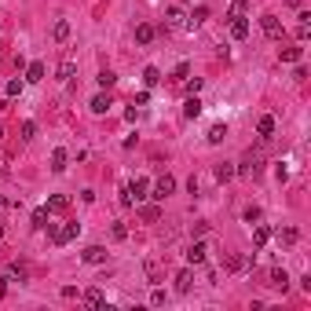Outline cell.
<instances>
[{
    "mask_svg": "<svg viewBox=\"0 0 311 311\" xmlns=\"http://www.w3.org/2000/svg\"><path fill=\"white\" fill-rule=\"evenodd\" d=\"M169 194H176V180H172L169 172H165L161 180L154 183V194H150V198H157V202H165V198H169Z\"/></svg>",
    "mask_w": 311,
    "mask_h": 311,
    "instance_id": "cell-1",
    "label": "cell"
},
{
    "mask_svg": "<svg viewBox=\"0 0 311 311\" xmlns=\"http://www.w3.org/2000/svg\"><path fill=\"white\" fill-rule=\"evenodd\" d=\"M74 74H77V55L66 51L62 62H59V81H74Z\"/></svg>",
    "mask_w": 311,
    "mask_h": 311,
    "instance_id": "cell-2",
    "label": "cell"
},
{
    "mask_svg": "<svg viewBox=\"0 0 311 311\" xmlns=\"http://www.w3.org/2000/svg\"><path fill=\"white\" fill-rule=\"evenodd\" d=\"M77 234H81V223H66V227H62V231H55L51 238H55V246H66V242H74Z\"/></svg>",
    "mask_w": 311,
    "mask_h": 311,
    "instance_id": "cell-3",
    "label": "cell"
},
{
    "mask_svg": "<svg viewBox=\"0 0 311 311\" xmlns=\"http://www.w3.org/2000/svg\"><path fill=\"white\" fill-rule=\"evenodd\" d=\"M124 190H128L132 202H143V198H147V190H150V183H147V180H132Z\"/></svg>",
    "mask_w": 311,
    "mask_h": 311,
    "instance_id": "cell-4",
    "label": "cell"
},
{
    "mask_svg": "<svg viewBox=\"0 0 311 311\" xmlns=\"http://www.w3.org/2000/svg\"><path fill=\"white\" fill-rule=\"evenodd\" d=\"M81 260L84 264H107V249H103V246H88L81 253Z\"/></svg>",
    "mask_w": 311,
    "mask_h": 311,
    "instance_id": "cell-5",
    "label": "cell"
},
{
    "mask_svg": "<svg viewBox=\"0 0 311 311\" xmlns=\"http://www.w3.org/2000/svg\"><path fill=\"white\" fill-rule=\"evenodd\" d=\"M260 26H264V33H267V37H275V41L282 37V22H279L275 15H264V18H260Z\"/></svg>",
    "mask_w": 311,
    "mask_h": 311,
    "instance_id": "cell-6",
    "label": "cell"
},
{
    "mask_svg": "<svg viewBox=\"0 0 311 311\" xmlns=\"http://www.w3.org/2000/svg\"><path fill=\"white\" fill-rule=\"evenodd\" d=\"M205 256H209V246H205V242H194V246L187 249V260L190 264H205Z\"/></svg>",
    "mask_w": 311,
    "mask_h": 311,
    "instance_id": "cell-7",
    "label": "cell"
},
{
    "mask_svg": "<svg viewBox=\"0 0 311 311\" xmlns=\"http://www.w3.org/2000/svg\"><path fill=\"white\" fill-rule=\"evenodd\" d=\"M66 161H70V154H66L62 147L51 150V172H66Z\"/></svg>",
    "mask_w": 311,
    "mask_h": 311,
    "instance_id": "cell-8",
    "label": "cell"
},
{
    "mask_svg": "<svg viewBox=\"0 0 311 311\" xmlns=\"http://www.w3.org/2000/svg\"><path fill=\"white\" fill-rule=\"evenodd\" d=\"M231 37H234V41H246L249 37V22L246 18H231Z\"/></svg>",
    "mask_w": 311,
    "mask_h": 311,
    "instance_id": "cell-9",
    "label": "cell"
},
{
    "mask_svg": "<svg viewBox=\"0 0 311 311\" xmlns=\"http://www.w3.org/2000/svg\"><path fill=\"white\" fill-rule=\"evenodd\" d=\"M256 132H260V140H271V136H275V117L264 114V117H260V124H256Z\"/></svg>",
    "mask_w": 311,
    "mask_h": 311,
    "instance_id": "cell-10",
    "label": "cell"
},
{
    "mask_svg": "<svg viewBox=\"0 0 311 311\" xmlns=\"http://www.w3.org/2000/svg\"><path fill=\"white\" fill-rule=\"evenodd\" d=\"M154 26H150V22H140V26H136V41H140V44H150V41H154Z\"/></svg>",
    "mask_w": 311,
    "mask_h": 311,
    "instance_id": "cell-11",
    "label": "cell"
},
{
    "mask_svg": "<svg viewBox=\"0 0 311 311\" xmlns=\"http://www.w3.org/2000/svg\"><path fill=\"white\" fill-rule=\"evenodd\" d=\"M190 282H194V275H190V271L183 267L180 275H176V293H190Z\"/></svg>",
    "mask_w": 311,
    "mask_h": 311,
    "instance_id": "cell-12",
    "label": "cell"
},
{
    "mask_svg": "<svg viewBox=\"0 0 311 311\" xmlns=\"http://www.w3.org/2000/svg\"><path fill=\"white\" fill-rule=\"evenodd\" d=\"M271 286L286 293V286H289V275H286V271H282V267H275V271H271Z\"/></svg>",
    "mask_w": 311,
    "mask_h": 311,
    "instance_id": "cell-13",
    "label": "cell"
},
{
    "mask_svg": "<svg viewBox=\"0 0 311 311\" xmlns=\"http://www.w3.org/2000/svg\"><path fill=\"white\" fill-rule=\"evenodd\" d=\"M66 209H70V198H66V194H55L48 202V213H66Z\"/></svg>",
    "mask_w": 311,
    "mask_h": 311,
    "instance_id": "cell-14",
    "label": "cell"
},
{
    "mask_svg": "<svg viewBox=\"0 0 311 311\" xmlns=\"http://www.w3.org/2000/svg\"><path fill=\"white\" fill-rule=\"evenodd\" d=\"M143 84H147V88H154V84H161V70H154V66H147V70H143Z\"/></svg>",
    "mask_w": 311,
    "mask_h": 311,
    "instance_id": "cell-15",
    "label": "cell"
},
{
    "mask_svg": "<svg viewBox=\"0 0 311 311\" xmlns=\"http://www.w3.org/2000/svg\"><path fill=\"white\" fill-rule=\"evenodd\" d=\"M223 136H227V124H213L205 140H209V143H213V147H216V143H223Z\"/></svg>",
    "mask_w": 311,
    "mask_h": 311,
    "instance_id": "cell-16",
    "label": "cell"
},
{
    "mask_svg": "<svg viewBox=\"0 0 311 311\" xmlns=\"http://www.w3.org/2000/svg\"><path fill=\"white\" fill-rule=\"evenodd\" d=\"M140 216H143L147 223H157V220H161V209H157V205H143V209H140Z\"/></svg>",
    "mask_w": 311,
    "mask_h": 311,
    "instance_id": "cell-17",
    "label": "cell"
},
{
    "mask_svg": "<svg viewBox=\"0 0 311 311\" xmlns=\"http://www.w3.org/2000/svg\"><path fill=\"white\" fill-rule=\"evenodd\" d=\"M51 33H55V41H59V44H62V41H70V22H66V18H59Z\"/></svg>",
    "mask_w": 311,
    "mask_h": 311,
    "instance_id": "cell-18",
    "label": "cell"
},
{
    "mask_svg": "<svg viewBox=\"0 0 311 311\" xmlns=\"http://www.w3.org/2000/svg\"><path fill=\"white\" fill-rule=\"evenodd\" d=\"M279 55H282V62H300V55H304V48H296V44H293V48H282V51H279Z\"/></svg>",
    "mask_w": 311,
    "mask_h": 311,
    "instance_id": "cell-19",
    "label": "cell"
},
{
    "mask_svg": "<svg viewBox=\"0 0 311 311\" xmlns=\"http://www.w3.org/2000/svg\"><path fill=\"white\" fill-rule=\"evenodd\" d=\"M110 110V95H95L92 99V114H107Z\"/></svg>",
    "mask_w": 311,
    "mask_h": 311,
    "instance_id": "cell-20",
    "label": "cell"
},
{
    "mask_svg": "<svg viewBox=\"0 0 311 311\" xmlns=\"http://www.w3.org/2000/svg\"><path fill=\"white\" fill-rule=\"evenodd\" d=\"M41 77H44V62H30V70H26V81H33V84H37Z\"/></svg>",
    "mask_w": 311,
    "mask_h": 311,
    "instance_id": "cell-21",
    "label": "cell"
},
{
    "mask_svg": "<svg viewBox=\"0 0 311 311\" xmlns=\"http://www.w3.org/2000/svg\"><path fill=\"white\" fill-rule=\"evenodd\" d=\"M165 22H169V26H180V22H183V11L176 8V4H172V8H165Z\"/></svg>",
    "mask_w": 311,
    "mask_h": 311,
    "instance_id": "cell-22",
    "label": "cell"
},
{
    "mask_svg": "<svg viewBox=\"0 0 311 311\" xmlns=\"http://www.w3.org/2000/svg\"><path fill=\"white\" fill-rule=\"evenodd\" d=\"M183 114H187V117H198V114H202V99L190 95V99H187V107H183Z\"/></svg>",
    "mask_w": 311,
    "mask_h": 311,
    "instance_id": "cell-23",
    "label": "cell"
},
{
    "mask_svg": "<svg viewBox=\"0 0 311 311\" xmlns=\"http://www.w3.org/2000/svg\"><path fill=\"white\" fill-rule=\"evenodd\" d=\"M253 242H256V246H267V242H271V227H264V223H260V227L253 231Z\"/></svg>",
    "mask_w": 311,
    "mask_h": 311,
    "instance_id": "cell-24",
    "label": "cell"
},
{
    "mask_svg": "<svg viewBox=\"0 0 311 311\" xmlns=\"http://www.w3.org/2000/svg\"><path fill=\"white\" fill-rule=\"evenodd\" d=\"M249 11V0H234V4H231V18H242Z\"/></svg>",
    "mask_w": 311,
    "mask_h": 311,
    "instance_id": "cell-25",
    "label": "cell"
},
{
    "mask_svg": "<svg viewBox=\"0 0 311 311\" xmlns=\"http://www.w3.org/2000/svg\"><path fill=\"white\" fill-rule=\"evenodd\" d=\"M246 256H227V264H223V267H227V271H242V267H246Z\"/></svg>",
    "mask_w": 311,
    "mask_h": 311,
    "instance_id": "cell-26",
    "label": "cell"
},
{
    "mask_svg": "<svg viewBox=\"0 0 311 311\" xmlns=\"http://www.w3.org/2000/svg\"><path fill=\"white\" fill-rule=\"evenodd\" d=\"M279 242H282V246H293V242H296V231L293 227H282L279 231Z\"/></svg>",
    "mask_w": 311,
    "mask_h": 311,
    "instance_id": "cell-27",
    "label": "cell"
},
{
    "mask_svg": "<svg viewBox=\"0 0 311 311\" xmlns=\"http://www.w3.org/2000/svg\"><path fill=\"white\" fill-rule=\"evenodd\" d=\"M110 234H114V242H124V238H128V227H124L121 220H117L114 227H110Z\"/></svg>",
    "mask_w": 311,
    "mask_h": 311,
    "instance_id": "cell-28",
    "label": "cell"
},
{
    "mask_svg": "<svg viewBox=\"0 0 311 311\" xmlns=\"http://www.w3.org/2000/svg\"><path fill=\"white\" fill-rule=\"evenodd\" d=\"M231 176H234V169H231V165H216V180H220V183H227Z\"/></svg>",
    "mask_w": 311,
    "mask_h": 311,
    "instance_id": "cell-29",
    "label": "cell"
},
{
    "mask_svg": "<svg viewBox=\"0 0 311 311\" xmlns=\"http://www.w3.org/2000/svg\"><path fill=\"white\" fill-rule=\"evenodd\" d=\"M84 304H92V308H99V304H103V293H99V289H88V293H84Z\"/></svg>",
    "mask_w": 311,
    "mask_h": 311,
    "instance_id": "cell-30",
    "label": "cell"
},
{
    "mask_svg": "<svg viewBox=\"0 0 311 311\" xmlns=\"http://www.w3.org/2000/svg\"><path fill=\"white\" fill-rule=\"evenodd\" d=\"M187 74H190V66H187V62H180L176 70H172V81H187Z\"/></svg>",
    "mask_w": 311,
    "mask_h": 311,
    "instance_id": "cell-31",
    "label": "cell"
},
{
    "mask_svg": "<svg viewBox=\"0 0 311 311\" xmlns=\"http://www.w3.org/2000/svg\"><path fill=\"white\" fill-rule=\"evenodd\" d=\"M33 227H48V209H37V213H33Z\"/></svg>",
    "mask_w": 311,
    "mask_h": 311,
    "instance_id": "cell-32",
    "label": "cell"
},
{
    "mask_svg": "<svg viewBox=\"0 0 311 311\" xmlns=\"http://www.w3.org/2000/svg\"><path fill=\"white\" fill-rule=\"evenodd\" d=\"M147 275H150V282L161 279V267H157V260H147Z\"/></svg>",
    "mask_w": 311,
    "mask_h": 311,
    "instance_id": "cell-33",
    "label": "cell"
},
{
    "mask_svg": "<svg viewBox=\"0 0 311 311\" xmlns=\"http://www.w3.org/2000/svg\"><path fill=\"white\" fill-rule=\"evenodd\" d=\"M205 18H209V11H205V8H198L194 15H190V22H187V26H198V22H205Z\"/></svg>",
    "mask_w": 311,
    "mask_h": 311,
    "instance_id": "cell-34",
    "label": "cell"
},
{
    "mask_svg": "<svg viewBox=\"0 0 311 311\" xmlns=\"http://www.w3.org/2000/svg\"><path fill=\"white\" fill-rule=\"evenodd\" d=\"M114 81H117V77L110 74V70H103V74H99V84H103V88H110V84H114Z\"/></svg>",
    "mask_w": 311,
    "mask_h": 311,
    "instance_id": "cell-35",
    "label": "cell"
},
{
    "mask_svg": "<svg viewBox=\"0 0 311 311\" xmlns=\"http://www.w3.org/2000/svg\"><path fill=\"white\" fill-rule=\"evenodd\" d=\"M33 136H37V124L26 121V124H22V140H33Z\"/></svg>",
    "mask_w": 311,
    "mask_h": 311,
    "instance_id": "cell-36",
    "label": "cell"
},
{
    "mask_svg": "<svg viewBox=\"0 0 311 311\" xmlns=\"http://www.w3.org/2000/svg\"><path fill=\"white\" fill-rule=\"evenodd\" d=\"M256 220H260V209H256V205H249V209H246V223H256Z\"/></svg>",
    "mask_w": 311,
    "mask_h": 311,
    "instance_id": "cell-37",
    "label": "cell"
},
{
    "mask_svg": "<svg viewBox=\"0 0 311 311\" xmlns=\"http://www.w3.org/2000/svg\"><path fill=\"white\" fill-rule=\"evenodd\" d=\"M150 304H154V308H157V304H165V289H154V293H150Z\"/></svg>",
    "mask_w": 311,
    "mask_h": 311,
    "instance_id": "cell-38",
    "label": "cell"
},
{
    "mask_svg": "<svg viewBox=\"0 0 311 311\" xmlns=\"http://www.w3.org/2000/svg\"><path fill=\"white\" fill-rule=\"evenodd\" d=\"M0 136H4V128H0Z\"/></svg>",
    "mask_w": 311,
    "mask_h": 311,
    "instance_id": "cell-39",
    "label": "cell"
}]
</instances>
